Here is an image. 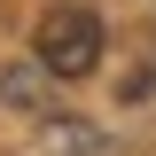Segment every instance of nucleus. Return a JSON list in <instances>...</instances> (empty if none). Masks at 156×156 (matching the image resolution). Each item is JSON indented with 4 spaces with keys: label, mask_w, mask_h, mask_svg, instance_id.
Instances as JSON below:
<instances>
[{
    "label": "nucleus",
    "mask_w": 156,
    "mask_h": 156,
    "mask_svg": "<svg viewBox=\"0 0 156 156\" xmlns=\"http://www.w3.org/2000/svg\"><path fill=\"white\" fill-rule=\"evenodd\" d=\"M101 62V16L86 0H62L39 16V70L47 78H86Z\"/></svg>",
    "instance_id": "f257e3e1"
}]
</instances>
